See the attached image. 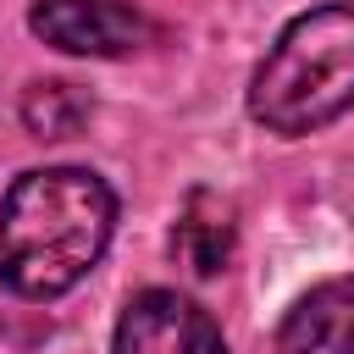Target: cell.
<instances>
[{
  "instance_id": "4",
  "label": "cell",
  "mask_w": 354,
  "mask_h": 354,
  "mask_svg": "<svg viewBox=\"0 0 354 354\" xmlns=\"http://www.w3.org/2000/svg\"><path fill=\"white\" fill-rule=\"evenodd\" d=\"M28 28L50 44V50H66V55H127L144 44V17L122 0H39L28 11Z\"/></svg>"
},
{
  "instance_id": "5",
  "label": "cell",
  "mask_w": 354,
  "mask_h": 354,
  "mask_svg": "<svg viewBox=\"0 0 354 354\" xmlns=\"http://www.w3.org/2000/svg\"><path fill=\"white\" fill-rule=\"evenodd\" d=\"M277 354H354V277L310 288L282 315Z\"/></svg>"
},
{
  "instance_id": "2",
  "label": "cell",
  "mask_w": 354,
  "mask_h": 354,
  "mask_svg": "<svg viewBox=\"0 0 354 354\" xmlns=\"http://www.w3.org/2000/svg\"><path fill=\"white\" fill-rule=\"evenodd\" d=\"M354 105V6L299 11L249 77V116L266 133L304 138Z\"/></svg>"
},
{
  "instance_id": "7",
  "label": "cell",
  "mask_w": 354,
  "mask_h": 354,
  "mask_svg": "<svg viewBox=\"0 0 354 354\" xmlns=\"http://www.w3.org/2000/svg\"><path fill=\"white\" fill-rule=\"evenodd\" d=\"M88 116V100L72 83H33L22 94V122L33 138H72Z\"/></svg>"
},
{
  "instance_id": "1",
  "label": "cell",
  "mask_w": 354,
  "mask_h": 354,
  "mask_svg": "<svg viewBox=\"0 0 354 354\" xmlns=\"http://www.w3.org/2000/svg\"><path fill=\"white\" fill-rule=\"evenodd\" d=\"M116 227L105 177L83 166L22 171L0 199V288L17 299H55L77 288Z\"/></svg>"
},
{
  "instance_id": "6",
  "label": "cell",
  "mask_w": 354,
  "mask_h": 354,
  "mask_svg": "<svg viewBox=\"0 0 354 354\" xmlns=\"http://www.w3.org/2000/svg\"><path fill=\"white\" fill-rule=\"evenodd\" d=\"M171 249L177 260L194 271V277H216L232 254V205L194 188L177 210V232H171Z\"/></svg>"
},
{
  "instance_id": "3",
  "label": "cell",
  "mask_w": 354,
  "mask_h": 354,
  "mask_svg": "<svg viewBox=\"0 0 354 354\" xmlns=\"http://www.w3.org/2000/svg\"><path fill=\"white\" fill-rule=\"evenodd\" d=\"M111 354H227V337L210 321V310H199L194 299L171 288H149L122 310Z\"/></svg>"
}]
</instances>
